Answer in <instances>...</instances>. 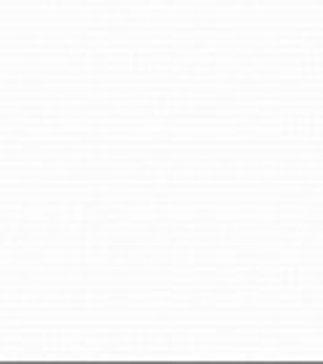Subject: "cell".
Wrapping results in <instances>:
<instances>
[]
</instances>
